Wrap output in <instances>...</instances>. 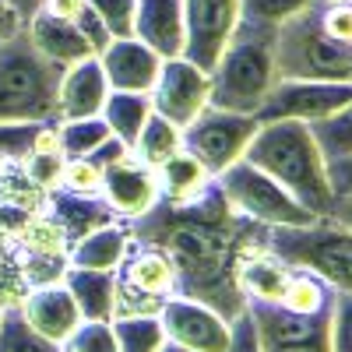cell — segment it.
<instances>
[{
	"label": "cell",
	"instance_id": "b9f144b4",
	"mask_svg": "<svg viewBox=\"0 0 352 352\" xmlns=\"http://www.w3.org/2000/svg\"><path fill=\"white\" fill-rule=\"evenodd\" d=\"M331 352H352V292L331 296Z\"/></svg>",
	"mask_w": 352,
	"mask_h": 352
},
{
	"label": "cell",
	"instance_id": "7bdbcfd3",
	"mask_svg": "<svg viewBox=\"0 0 352 352\" xmlns=\"http://www.w3.org/2000/svg\"><path fill=\"white\" fill-rule=\"evenodd\" d=\"M320 28L335 39L352 46V0H338V4H317Z\"/></svg>",
	"mask_w": 352,
	"mask_h": 352
},
{
	"label": "cell",
	"instance_id": "4fadbf2b",
	"mask_svg": "<svg viewBox=\"0 0 352 352\" xmlns=\"http://www.w3.org/2000/svg\"><path fill=\"white\" fill-rule=\"evenodd\" d=\"M159 320H162L166 342H176V345L194 349V352H226L229 349L232 320L219 317L212 307H204L197 300L166 296Z\"/></svg>",
	"mask_w": 352,
	"mask_h": 352
},
{
	"label": "cell",
	"instance_id": "3957f363",
	"mask_svg": "<svg viewBox=\"0 0 352 352\" xmlns=\"http://www.w3.org/2000/svg\"><path fill=\"white\" fill-rule=\"evenodd\" d=\"M275 32H278L275 25H254V21L236 25V32L226 43L222 56L208 71V78H212L208 106L212 109L247 113V116H254L261 109V102L268 99V92L278 81Z\"/></svg>",
	"mask_w": 352,
	"mask_h": 352
},
{
	"label": "cell",
	"instance_id": "e575fe53",
	"mask_svg": "<svg viewBox=\"0 0 352 352\" xmlns=\"http://www.w3.org/2000/svg\"><path fill=\"white\" fill-rule=\"evenodd\" d=\"M314 0H240V21H254V25H282L289 18H296L300 11H307Z\"/></svg>",
	"mask_w": 352,
	"mask_h": 352
},
{
	"label": "cell",
	"instance_id": "484cf974",
	"mask_svg": "<svg viewBox=\"0 0 352 352\" xmlns=\"http://www.w3.org/2000/svg\"><path fill=\"white\" fill-rule=\"evenodd\" d=\"M99 116L113 131V138L124 141L131 148L141 134V127H144V120L152 116V102H148V96H138V92H109Z\"/></svg>",
	"mask_w": 352,
	"mask_h": 352
},
{
	"label": "cell",
	"instance_id": "8d00e7d4",
	"mask_svg": "<svg viewBox=\"0 0 352 352\" xmlns=\"http://www.w3.org/2000/svg\"><path fill=\"white\" fill-rule=\"evenodd\" d=\"M92 11L102 18L106 32L113 39H131L134 36V14H138V0H88Z\"/></svg>",
	"mask_w": 352,
	"mask_h": 352
},
{
	"label": "cell",
	"instance_id": "4316f807",
	"mask_svg": "<svg viewBox=\"0 0 352 352\" xmlns=\"http://www.w3.org/2000/svg\"><path fill=\"white\" fill-rule=\"evenodd\" d=\"M21 254H46V257H67L71 250V240L67 232L60 229V222H56L50 212H36L28 215L25 226L14 232V240L8 243Z\"/></svg>",
	"mask_w": 352,
	"mask_h": 352
},
{
	"label": "cell",
	"instance_id": "44dd1931",
	"mask_svg": "<svg viewBox=\"0 0 352 352\" xmlns=\"http://www.w3.org/2000/svg\"><path fill=\"white\" fill-rule=\"evenodd\" d=\"M56 222H60V229L67 232V240H81L88 236L92 229H102L109 222H116V215L109 212V204L102 201V194H71V190H50L46 197V208Z\"/></svg>",
	"mask_w": 352,
	"mask_h": 352
},
{
	"label": "cell",
	"instance_id": "5bb4252c",
	"mask_svg": "<svg viewBox=\"0 0 352 352\" xmlns=\"http://www.w3.org/2000/svg\"><path fill=\"white\" fill-rule=\"evenodd\" d=\"M102 201L109 204V212L116 219H141L144 212H152L159 204V180L155 169H148L144 162H138L131 152L120 155L116 162L102 166V187H99Z\"/></svg>",
	"mask_w": 352,
	"mask_h": 352
},
{
	"label": "cell",
	"instance_id": "74e56055",
	"mask_svg": "<svg viewBox=\"0 0 352 352\" xmlns=\"http://www.w3.org/2000/svg\"><path fill=\"white\" fill-rule=\"evenodd\" d=\"M64 162H67V155L56 148V152H39V148H32L25 155V162H18L32 180L50 194V190H56L60 187V176H64Z\"/></svg>",
	"mask_w": 352,
	"mask_h": 352
},
{
	"label": "cell",
	"instance_id": "60d3db41",
	"mask_svg": "<svg viewBox=\"0 0 352 352\" xmlns=\"http://www.w3.org/2000/svg\"><path fill=\"white\" fill-rule=\"evenodd\" d=\"M102 187V169L92 159H67L64 176H60V190L71 194H99Z\"/></svg>",
	"mask_w": 352,
	"mask_h": 352
},
{
	"label": "cell",
	"instance_id": "db71d44e",
	"mask_svg": "<svg viewBox=\"0 0 352 352\" xmlns=\"http://www.w3.org/2000/svg\"><path fill=\"white\" fill-rule=\"evenodd\" d=\"M314 4H338V0H314Z\"/></svg>",
	"mask_w": 352,
	"mask_h": 352
},
{
	"label": "cell",
	"instance_id": "7402d4cb",
	"mask_svg": "<svg viewBox=\"0 0 352 352\" xmlns=\"http://www.w3.org/2000/svg\"><path fill=\"white\" fill-rule=\"evenodd\" d=\"M127 250H131V229L120 222H109L74 240L67 250V264L71 268H92V272H116Z\"/></svg>",
	"mask_w": 352,
	"mask_h": 352
},
{
	"label": "cell",
	"instance_id": "ee69618b",
	"mask_svg": "<svg viewBox=\"0 0 352 352\" xmlns=\"http://www.w3.org/2000/svg\"><path fill=\"white\" fill-rule=\"evenodd\" d=\"M74 25H78L81 32H85V39L92 43L96 56H99V53H102V50L109 46V39H113V36L106 32V25H102V18H99V14L92 11V4H88V8H85V11H81V14L74 18Z\"/></svg>",
	"mask_w": 352,
	"mask_h": 352
},
{
	"label": "cell",
	"instance_id": "8fae6325",
	"mask_svg": "<svg viewBox=\"0 0 352 352\" xmlns=\"http://www.w3.org/2000/svg\"><path fill=\"white\" fill-rule=\"evenodd\" d=\"M240 25V0H184V60L212 71Z\"/></svg>",
	"mask_w": 352,
	"mask_h": 352
},
{
	"label": "cell",
	"instance_id": "f546056e",
	"mask_svg": "<svg viewBox=\"0 0 352 352\" xmlns=\"http://www.w3.org/2000/svg\"><path fill=\"white\" fill-rule=\"evenodd\" d=\"M331 296H335L331 285H324L310 272H300V275H289L278 307L289 310V314H320V310L331 307Z\"/></svg>",
	"mask_w": 352,
	"mask_h": 352
},
{
	"label": "cell",
	"instance_id": "f907efd6",
	"mask_svg": "<svg viewBox=\"0 0 352 352\" xmlns=\"http://www.w3.org/2000/svg\"><path fill=\"white\" fill-rule=\"evenodd\" d=\"M8 264H11V247H8L4 240H0V275H4V268H8Z\"/></svg>",
	"mask_w": 352,
	"mask_h": 352
},
{
	"label": "cell",
	"instance_id": "1f68e13d",
	"mask_svg": "<svg viewBox=\"0 0 352 352\" xmlns=\"http://www.w3.org/2000/svg\"><path fill=\"white\" fill-rule=\"evenodd\" d=\"M113 335L120 352H159L166 345V331L159 317H113Z\"/></svg>",
	"mask_w": 352,
	"mask_h": 352
},
{
	"label": "cell",
	"instance_id": "c3c4849f",
	"mask_svg": "<svg viewBox=\"0 0 352 352\" xmlns=\"http://www.w3.org/2000/svg\"><path fill=\"white\" fill-rule=\"evenodd\" d=\"M18 32H21L18 14L11 11L8 0H0V43H8V39H11V36H18Z\"/></svg>",
	"mask_w": 352,
	"mask_h": 352
},
{
	"label": "cell",
	"instance_id": "681fc988",
	"mask_svg": "<svg viewBox=\"0 0 352 352\" xmlns=\"http://www.w3.org/2000/svg\"><path fill=\"white\" fill-rule=\"evenodd\" d=\"M331 219H335L338 226L352 229V197H335V212H331Z\"/></svg>",
	"mask_w": 352,
	"mask_h": 352
},
{
	"label": "cell",
	"instance_id": "bcb514c9",
	"mask_svg": "<svg viewBox=\"0 0 352 352\" xmlns=\"http://www.w3.org/2000/svg\"><path fill=\"white\" fill-rule=\"evenodd\" d=\"M226 352H261L257 345V331H254V320L243 310L236 320H232V335H229V349Z\"/></svg>",
	"mask_w": 352,
	"mask_h": 352
},
{
	"label": "cell",
	"instance_id": "7a4b0ae2",
	"mask_svg": "<svg viewBox=\"0 0 352 352\" xmlns=\"http://www.w3.org/2000/svg\"><path fill=\"white\" fill-rule=\"evenodd\" d=\"M243 159L268 173L278 187H285L314 219H331L335 194L328 184L324 155H320L310 124L303 120H268L250 138Z\"/></svg>",
	"mask_w": 352,
	"mask_h": 352
},
{
	"label": "cell",
	"instance_id": "ffe728a7",
	"mask_svg": "<svg viewBox=\"0 0 352 352\" xmlns=\"http://www.w3.org/2000/svg\"><path fill=\"white\" fill-rule=\"evenodd\" d=\"M25 36L32 39V46L53 60L56 67H71L78 60H88V56H96L92 43L85 39V32L74 25V21H64V18H53L46 11H39L32 21L25 25Z\"/></svg>",
	"mask_w": 352,
	"mask_h": 352
},
{
	"label": "cell",
	"instance_id": "cb8c5ba5",
	"mask_svg": "<svg viewBox=\"0 0 352 352\" xmlns=\"http://www.w3.org/2000/svg\"><path fill=\"white\" fill-rule=\"evenodd\" d=\"M120 282L148 292V296H173L176 289V272H173V261L159 250V247H148L141 243V250H127V257L120 261Z\"/></svg>",
	"mask_w": 352,
	"mask_h": 352
},
{
	"label": "cell",
	"instance_id": "d4e9b609",
	"mask_svg": "<svg viewBox=\"0 0 352 352\" xmlns=\"http://www.w3.org/2000/svg\"><path fill=\"white\" fill-rule=\"evenodd\" d=\"M155 180H159V197L169 201V204H187L194 201L204 187H208L215 176L204 169L190 152H176L173 159H166L159 169H155Z\"/></svg>",
	"mask_w": 352,
	"mask_h": 352
},
{
	"label": "cell",
	"instance_id": "7dc6e473",
	"mask_svg": "<svg viewBox=\"0 0 352 352\" xmlns=\"http://www.w3.org/2000/svg\"><path fill=\"white\" fill-rule=\"evenodd\" d=\"M85 8H88V0H43V11L53 18H64V21H74Z\"/></svg>",
	"mask_w": 352,
	"mask_h": 352
},
{
	"label": "cell",
	"instance_id": "836d02e7",
	"mask_svg": "<svg viewBox=\"0 0 352 352\" xmlns=\"http://www.w3.org/2000/svg\"><path fill=\"white\" fill-rule=\"evenodd\" d=\"M310 131H314V141H317L320 155H324V162L338 155H352V102L324 116V120L310 124Z\"/></svg>",
	"mask_w": 352,
	"mask_h": 352
},
{
	"label": "cell",
	"instance_id": "e0dca14e",
	"mask_svg": "<svg viewBox=\"0 0 352 352\" xmlns=\"http://www.w3.org/2000/svg\"><path fill=\"white\" fill-rule=\"evenodd\" d=\"M18 310L43 338H50L56 345H64L67 335L81 324V310H78V303H74V296L67 292L64 282L28 289V296L21 300Z\"/></svg>",
	"mask_w": 352,
	"mask_h": 352
},
{
	"label": "cell",
	"instance_id": "ab89813d",
	"mask_svg": "<svg viewBox=\"0 0 352 352\" xmlns=\"http://www.w3.org/2000/svg\"><path fill=\"white\" fill-rule=\"evenodd\" d=\"M39 127L43 124H25V120L0 124V155L8 162H25V155L32 152V144H36Z\"/></svg>",
	"mask_w": 352,
	"mask_h": 352
},
{
	"label": "cell",
	"instance_id": "83f0119b",
	"mask_svg": "<svg viewBox=\"0 0 352 352\" xmlns=\"http://www.w3.org/2000/svg\"><path fill=\"white\" fill-rule=\"evenodd\" d=\"M184 148V138H180V127H173L166 116L152 113L148 120H144L138 141L131 144V155L138 162H144L148 169H159L166 159H173L176 152Z\"/></svg>",
	"mask_w": 352,
	"mask_h": 352
},
{
	"label": "cell",
	"instance_id": "f6af8a7d",
	"mask_svg": "<svg viewBox=\"0 0 352 352\" xmlns=\"http://www.w3.org/2000/svg\"><path fill=\"white\" fill-rule=\"evenodd\" d=\"M328 169V184L335 197H352V155H338L324 162Z\"/></svg>",
	"mask_w": 352,
	"mask_h": 352
},
{
	"label": "cell",
	"instance_id": "9c48e42d",
	"mask_svg": "<svg viewBox=\"0 0 352 352\" xmlns=\"http://www.w3.org/2000/svg\"><path fill=\"white\" fill-rule=\"evenodd\" d=\"M261 352H331V307L289 314L278 303H247Z\"/></svg>",
	"mask_w": 352,
	"mask_h": 352
},
{
	"label": "cell",
	"instance_id": "ba28073f",
	"mask_svg": "<svg viewBox=\"0 0 352 352\" xmlns=\"http://www.w3.org/2000/svg\"><path fill=\"white\" fill-rule=\"evenodd\" d=\"M257 116L247 113H226V109H204L194 124L180 131L184 152H190L212 176L229 169L232 162H240L250 138L257 134Z\"/></svg>",
	"mask_w": 352,
	"mask_h": 352
},
{
	"label": "cell",
	"instance_id": "7c38bea8",
	"mask_svg": "<svg viewBox=\"0 0 352 352\" xmlns=\"http://www.w3.org/2000/svg\"><path fill=\"white\" fill-rule=\"evenodd\" d=\"M208 96H212L208 71L194 67L184 56H173V60H162L159 81L148 92V102H152V113L166 116L173 127L184 131L208 109Z\"/></svg>",
	"mask_w": 352,
	"mask_h": 352
},
{
	"label": "cell",
	"instance_id": "f1b7e54d",
	"mask_svg": "<svg viewBox=\"0 0 352 352\" xmlns=\"http://www.w3.org/2000/svg\"><path fill=\"white\" fill-rule=\"evenodd\" d=\"M56 134H60V152L67 159H85L92 155L99 144H106L113 138V131L106 127L102 116H85V120H53Z\"/></svg>",
	"mask_w": 352,
	"mask_h": 352
},
{
	"label": "cell",
	"instance_id": "30bf717a",
	"mask_svg": "<svg viewBox=\"0 0 352 352\" xmlns=\"http://www.w3.org/2000/svg\"><path fill=\"white\" fill-rule=\"evenodd\" d=\"M349 102H352V81H275V88L254 116L257 124L268 120L317 124Z\"/></svg>",
	"mask_w": 352,
	"mask_h": 352
},
{
	"label": "cell",
	"instance_id": "d6a6232c",
	"mask_svg": "<svg viewBox=\"0 0 352 352\" xmlns=\"http://www.w3.org/2000/svg\"><path fill=\"white\" fill-rule=\"evenodd\" d=\"M0 352H64V349L43 338L21 317V310H0Z\"/></svg>",
	"mask_w": 352,
	"mask_h": 352
},
{
	"label": "cell",
	"instance_id": "277c9868",
	"mask_svg": "<svg viewBox=\"0 0 352 352\" xmlns=\"http://www.w3.org/2000/svg\"><path fill=\"white\" fill-rule=\"evenodd\" d=\"M64 67L32 46L25 28L0 43V124H50L56 120V88Z\"/></svg>",
	"mask_w": 352,
	"mask_h": 352
},
{
	"label": "cell",
	"instance_id": "2e32d148",
	"mask_svg": "<svg viewBox=\"0 0 352 352\" xmlns=\"http://www.w3.org/2000/svg\"><path fill=\"white\" fill-rule=\"evenodd\" d=\"M109 99V81L102 74L99 56H88L60 74L56 88V120H85V116H99Z\"/></svg>",
	"mask_w": 352,
	"mask_h": 352
},
{
	"label": "cell",
	"instance_id": "d590c367",
	"mask_svg": "<svg viewBox=\"0 0 352 352\" xmlns=\"http://www.w3.org/2000/svg\"><path fill=\"white\" fill-rule=\"evenodd\" d=\"M60 349L64 352H120L109 320H81Z\"/></svg>",
	"mask_w": 352,
	"mask_h": 352
},
{
	"label": "cell",
	"instance_id": "4dcf8cb0",
	"mask_svg": "<svg viewBox=\"0 0 352 352\" xmlns=\"http://www.w3.org/2000/svg\"><path fill=\"white\" fill-rule=\"evenodd\" d=\"M46 190L28 176L18 162H11L4 173H0V204H8V208H18L25 215H36L46 208Z\"/></svg>",
	"mask_w": 352,
	"mask_h": 352
},
{
	"label": "cell",
	"instance_id": "8992f818",
	"mask_svg": "<svg viewBox=\"0 0 352 352\" xmlns=\"http://www.w3.org/2000/svg\"><path fill=\"white\" fill-rule=\"evenodd\" d=\"M278 81H352V46L335 43L317 18V4L278 25L275 32Z\"/></svg>",
	"mask_w": 352,
	"mask_h": 352
},
{
	"label": "cell",
	"instance_id": "f5cc1de1",
	"mask_svg": "<svg viewBox=\"0 0 352 352\" xmlns=\"http://www.w3.org/2000/svg\"><path fill=\"white\" fill-rule=\"evenodd\" d=\"M8 166H11V162H8V159H4V155H0V173H4V169H8Z\"/></svg>",
	"mask_w": 352,
	"mask_h": 352
},
{
	"label": "cell",
	"instance_id": "816d5d0a",
	"mask_svg": "<svg viewBox=\"0 0 352 352\" xmlns=\"http://www.w3.org/2000/svg\"><path fill=\"white\" fill-rule=\"evenodd\" d=\"M159 352H194V349H184V345H176V342H166Z\"/></svg>",
	"mask_w": 352,
	"mask_h": 352
},
{
	"label": "cell",
	"instance_id": "9a60e30c",
	"mask_svg": "<svg viewBox=\"0 0 352 352\" xmlns=\"http://www.w3.org/2000/svg\"><path fill=\"white\" fill-rule=\"evenodd\" d=\"M99 64H102V74L109 81V92L148 96L159 81L162 56L131 36V39H109V46L99 53Z\"/></svg>",
	"mask_w": 352,
	"mask_h": 352
},
{
	"label": "cell",
	"instance_id": "6da1fadb",
	"mask_svg": "<svg viewBox=\"0 0 352 352\" xmlns=\"http://www.w3.org/2000/svg\"><path fill=\"white\" fill-rule=\"evenodd\" d=\"M131 240L159 247L173 261L176 296L212 307L226 320H236L247 310L236 282V257L243 247L264 240V226L232 208L215 180L187 204L159 197L152 212L134 219Z\"/></svg>",
	"mask_w": 352,
	"mask_h": 352
},
{
	"label": "cell",
	"instance_id": "d6986e66",
	"mask_svg": "<svg viewBox=\"0 0 352 352\" xmlns=\"http://www.w3.org/2000/svg\"><path fill=\"white\" fill-rule=\"evenodd\" d=\"M268 229V226H264ZM289 268L264 247V240L250 243L240 250L236 257V282L243 289L247 303H278L282 292H285V282H289Z\"/></svg>",
	"mask_w": 352,
	"mask_h": 352
},
{
	"label": "cell",
	"instance_id": "5b68a950",
	"mask_svg": "<svg viewBox=\"0 0 352 352\" xmlns=\"http://www.w3.org/2000/svg\"><path fill=\"white\" fill-rule=\"evenodd\" d=\"M268 247L285 268L317 275L335 292H352V229L335 219H317L310 226H272L264 229Z\"/></svg>",
	"mask_w": 352,
	"mask_h": 352
},
{
	"label": "cell",
	"instance_id": "603a6c76",
	"mask_svg": "<svg viewBox=\"0 0 352 352\" xmlns=\"http://www.w3.org/2000/svg\"><path fill=\"white\" fill-rule=\"evenodd\" d=\"M64 285L81 310V320H113L116 272H92V268H71L67 264Z\"/></svg>",
	"mask_w": 352,
	"mask_h": 352
},
{
	"label": "cell",
	"instance_id": "ac0fdd59",
	"mask_svg": "<svg viewBox=\"0 0 352 352\" xmlns=\"http://www.w3.org/2000/svg\"><path fill=\"white\" fill-rule=\"evenodd\" d=\"M134 39L162 60L184 56V0H138Z\"/></svg>",
	"mask_w": 352,
	"mask_h": 352
},
{
	"label": "cell",
	"instance_id": "52a82bcc",
	"mask_svg": "<svg viewBox=\"0 0 352 352\" xmlns=\"http://www.w3.org/2000/svg\"><path fill=\"white\" fill-rule=\"evenodd\" d=\"M215 184L222 187V194L232 208L257 226L272 229V226H310V222H317L285 187H278L268 173H261L247 159L222 169L215 176Z\"/></svg>",
	"mask_w": 352,
	"mask_h": 352
},
{
	"label": "cell",
	"instance_id": "f35d334b",
	"mask_svg": "<svg viewBox=\"0 0 352 352\" xmlns=\"http://www.w3.org/2000/svg\"><path fill=\"white\" fill-rule=\"evenodd\" d=\"M162 296H148L127 282L116 278V303H113V317H159L162 310Z\"/></svg>",
	"mask_w": 352,
	"mask_h": 352
}]
</instances>
